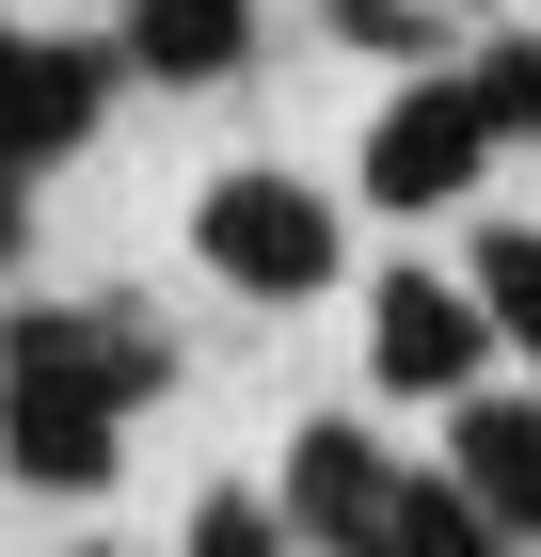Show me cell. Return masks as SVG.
Instances as JSON below:
<instances>
[{
	"instance_id": "obj_1",
	"label": "cell",
	"mask_w": 541,
	"mask_h": 557,
	"mask_svg": "<svg viewBox=\"0 0 541 557\" xmlns=\"http://www.w3.org/2000/svg\"><path fill=\"white\" fill-rule=\"evenodd\" d=\"M160 383H175V350L127 302H16L0 319V462L33 494H96Z\"/></svg>"
},
{
	"instance_id": "obj_2",
	"label": "cell",
	"mask_w": 541,
	"mask_h": 557,
	"mask_svg": "<svg viewBox=\"0 0 541 557\" xmlns=\"http://www.w3.org/2000/svg\"><path fill=\"white\" fill-rule=\"evenodd\" d=\"M192 256H208L239 302H319V287H334V208L303 191V175L239 160V175H208V208H192Z\"/></svg>"
},
{
	"instance_id": "obj_3",
	"label": "cell",
	"mask_w": 541,
	"mask_h": 557,
	"mask_svg": "<svg viewBox=\"0 0 541 557\" xmlns=\"http://www.w3.org/2000/svg\"><path fill=\"white\" fill-rule=\"evenodd\" d=\"M494 175V112H478V81H398L382 96V128H367V208H462Z\"/></svg>"
},
{
	"instance_id": "obj_4",
	"label": "cell",
	"mask_w": 541,
	"mask_h": 557,
	"mask_svg": "<svg viewBox=\"0 0 541 557\" xmlns=\"http://www.w3.org/2000/svg\"><path fill=\"white\" fill-rule=\"evenodd\" d=\"M96 96H112V64L81 33H0V191H33L48 160H81Z\"/></svg>"
},
{
	"instance_id": "obj_5",
	"label": "cell",
	"mask_w": 541,
	"mask_h": 557,
	"mask_svg": "<svg viewBox=\"0 0 541 557\" xmlns=\"http://www.w3.org/2000/svg\"><path fill=\"white\" fill-rule=\"evenodd\" d=\"M271 510H287L303 557H398V462H382L367 430H303Z\"/></svg>"
},
{
	"instance_id": "obj_6",
	"label": "cell",
	"mask_w": 541,
	"mask_h": 557,
	"mask_svg": "<svg viewBox=\"0 0 541 557\" xmlns=\"http://www.w3.org/2000/svg\"><path fill=\"white\" fill-rule=\"evenodd\" d=\"M478 350H494L478 287H446V271H382V287H367V367H382L398 398H462Z\"/></svg>"
},
{
	"instance_id": "obj_7",
	"label": "cell",
	"mask_w": 541,
	"mask_h": 557,
	"mask_svg": "<svg viewBox=\"0 0 541 557\" xmlns=\"http://www.w3.org/2000/svg\"><path fill=\"white\" fill-rule=\"evenodd\" d=\"M446 478L478 494L494 542H541V398H462L446 414Z\"/></svg>"
},
{
	"instance_id": "obj_8",
	"label": "cell",
	"mask_w": 541,
	"mask_h": 557,
	"mask_svg": "<svg viewBox=\"0 0 541 557\" xmlns=\"http://www.w3.org/2000/svg\"><path fill=\"white\" fill-rule=\"evenodd\" d=\"M255 48V0H127V64L144 81H223Z\"/></svg>"
},
{
	"instance_id": "obj_9",
	"label": "cell",
	"mask_w": 541,
	"mask_h": 557,
	"mask_svg": "<svg viewBox=\"0 0 541 557\" xmlns=\"http://www.w3.org/2000/svg\"><path fill=\"white\" fill-rule=\"evenodd\" d=\"M462 287H478V319H494V335H509V350H526V367H541V223H494Z\"/></svg>"
},
{
	"instance_id": "obj_10",
	"label": "cell",
	"mask_w": 541,
	"mask_h": 557,
	"mask_svg": "<svg viewBox=\"0 0 541 557\" xmlns=\"http://www.w3.org/2000/svg\"><path fill=\"white\" fill-rule=\"evenodd\" d=\"M398 557H494L478 494H462V478H398Z\"/></svg>"
},
{
	"instance_id": "obj_11",
	"label": "cell",
	"mask_w": 541,
	"mask_h": 557,
	"mask_svg": "<svg viewBox=\"0 0 541 557\" xmlns=\"http://www.w3.org/2000/svg\"><path fill=\"white\" fill-rule=\"evenodd\" d=\"M192 557H303V542H287V510H271V494L208 478V494H192Z\"/></svg>"
},
{
	"instance_id": "obj_12",
	"label": "cell",
	"mask_w": 541,
	"mask_h": 557,
	"mask_svg": "<svg viewBox=\"0 0 541 557\" xmlns=\"http://www.w3.org/2000/svg\"><path fill=\"white\" fill-rule=\"evenodd\" d=\"M462 81H478V112H494V144H541V33H494Z\"/></svg>"
},
{
	"instance_id": "obj_13",
	"label": "cell",
	"mask_w": 541,
	"mask_h": 557,
	"mask_svg": "<svg viewBox=\"0 0 541 557\" xmlns=\"http://www.w3.org/2000/svg\"><path fill=\"white\" fill-rule=\"evenodd\" d=\"M334 33L382 48V64H430V16H415V0H334Z\"/></svg>"
},
{
	"instance_id": "obj_14",
	"label": "cell",
	"mask_w": 541,
	"mask_h": 557,
	"mask_svg": "<svg viewBox=\"0 0 541 557\" xmlns=\"http://www.w3.org/2000/svg\"><path fill=\"white\" fill-rule=\"evenodd\" d=\"M0 256H16V191H0Z\"/></svg>"
}]
</instances>
